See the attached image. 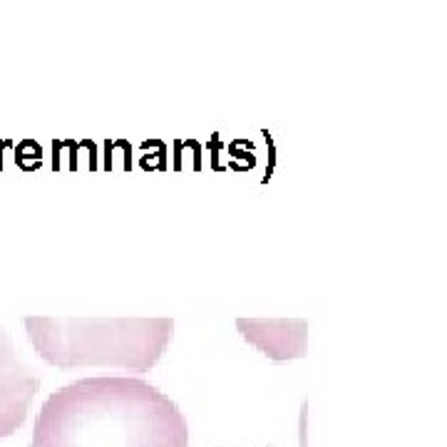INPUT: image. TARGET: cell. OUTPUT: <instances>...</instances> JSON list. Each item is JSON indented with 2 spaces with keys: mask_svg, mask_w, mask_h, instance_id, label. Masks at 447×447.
I'll list each match as a JSON object with an SVG mask.
<instances>
[{
  "mask_svg": "<svg viewBox=\"0 0 447 447\" xmlns=\"http://www.w3.org/2000/svg\"><path fill=\"white\" fill-rule=\"evenodd\" d=\"M30 447H189V425L152 383L97 376L48 395Z\"/></svg>",
  "mask_w": 447,
  "mask_h": 447,
  "instance_id": "1",
  "label": "cell"
},
{
  "mask_svg": "<svg viewBox=\"0 0 447 447\" xmlns=\"http://www.w3.org/2000/svg\"><path fill=\"white\" fill-rule=\"evenodd\" d=\"M37 356L55 368L105 365L147 373L172 343V318L25 316Z\"/></svg>",
  "mask_w": 447,
  "mask_h": 447,
  "instance_id": "2",
  "label": "cell"
},
{
  "mask_svg": "<svg viewBox=\"0 0 447 447\" xmlns=\"http://www.w3.org/2000/svg\"><path fill=\"white\" fill-rule=\"evenodd\" d=\"M37 390L40 376L20 360L10 333L0 326V440L23 428Z\"/></svg>",
  "mask_w": 447,
  "mask_h": 447,
  "instance_id": "3",
  "label": "cell"
},
{
  "mask_svg": "<svg viewBox=\"0 0 447 447\" xmlns=\"http://www.w3.org/2000/svg\"><path fill=\"white\" fill-rule=\"evenodd\" d=\"M263 333H271V340L261 343V351L274 360H288V358L306 356V321H254Z\"/></svg>",
  "mask_w": 447,
  "mask_h": 447,
  "instance_id": "4",
  "label": "cell"
}]
</instances>
